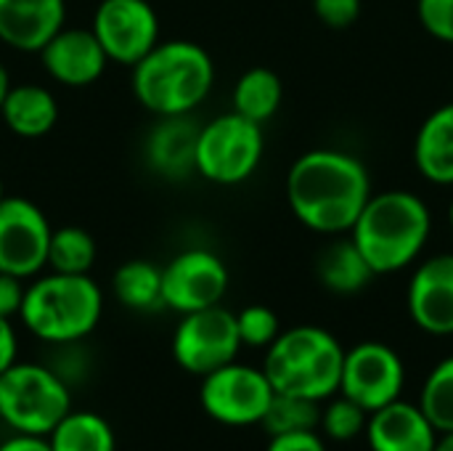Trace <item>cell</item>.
<instances>
[{"mask_svg":"<svg viewBox=\"0 0 453 451\" xmlns=\"http://www.w3.org/2000/svg\"><path fill=\"white\" fill-rule=\"evenodd\" d=\"M372 197L361 159L340 149H313L287 173V202L295 218L319 234L340 237L353 229Z\"/></svg>","mask_w":453,"mask_h":451,"instance_id":"cell-1","label":"cell"},{"mask_svg":"<svg viewBox=\"0 0 453 451\" xmlns=\"http://www.w3.org/2000/svg\"><path fill=\"white\" fill-rule=\"evenodd\" d=\"M135 101L154 117L191 114L215 85L212 56L191 40H159L130 66Z\"/></svg>","mask_w":453,"mask_h":451,"instance_id":"cell-2","label":"cell"},{"mask_svg":"<svg viewBox=\"0 0 453 451\" xmlns=\"http://www.w3.org/2000/svg\"><path fill=\"white\" fill-rule=\"evenodd\" d=\"M430 229L433 215L425 199L393 189L372 194L348 234L380 276L411 266L425 250Z\"/></svg>","mask_w":453,"mask_h":451,"instance_id":"cell-3","label":"cell"},{"mask_svg":"<svg viewBox=\"0 0 453 451\" xmlns=\"http://www.w3.org/2000/svg\"><path fill=\"white\" fill-rule=\"evenodd\" d=\"M104 292L90 274H45L37 276L21 300L24 327L48 346L80 343L101 322Z\"/></svg>","mask_w":453,"mask_h":451,"instance_id":"cell-4","label":"cell"},{"mask_svg":"<svg viewBox=\"0 0 453 451\" xmlns=\"http://www.w3.org/2000/svg\"><path fill=\"white\" fill-rule=\"evenodd\" d=\"M345 348L321 327H292L281 332L265 354L263 372L276 393L324 401L340 391Z\"/></svg>","mask_w":453,"mask_h":451,"instance_id":"cell-5","label":"cell"},{"mask_svg":"<svg viewBox=\"0 0 453 451\" xmlns=\"http://www.w3.org/2000/svg\"><path fill=\"white\" fill-rule=\"evenodd\" d=\"M69 412V385L48 364L16 362L0 375V420L16 433L48 436Z\"/></svg>","mask_w":453,"mask_h":451,"instance_id":"cell-6","label":"cell"},{"mask_svg":"<svg viewBox=\"0 0 453 451\" xmlns=\"http://www.w3.org/2000/svg\"><path fill=\"white\" fill-rule=\"evenodd\" d=\"M265 152L263 128L236 112L220 114L199 128L196 175L218 186H236L252 178Z\"/></svg>","mask_w":453,"mask_h":451,"instance_id":"cell-7","label":"cell"},{"mask_svg":"<svg viewBox=\"0 0 453 451\" xmlns=\"http://www.w3.org/2000/svg\"><path fill=\"white\" fill-rule=\"evenodd\" d=\"M242 351L236 314L223 306L183 314L173 332V359L188 375H210L231 362Z\"/></svg>","mask_w":453,"mask_h":451,"instance_id":"cell-8","label":"cell"},{"mask_svg":"<svg viewBox=\"0 0 453 451\" xmlns=\"http://www.w3.org/2000/svg\"><path fill=\"white\" fill-rule=\"evenodd\" d=\"M273 385L263 369L231 362L202 377L199 401L207 417L228 428L260 425L273 399Z\"/></svg>","mask_w":453,"mask_h":451,"instance_id":"cell-9","label":"cell"},{"mask_svg":"<svg viewBox=\"0 0 453 451\" xmlns=\"http://www.w3.org/2000/svg\"><path fill=\"white\" fill-rule=\"evenodd\" d=\"M406 383V367L395 348L366 340L345 351L342 375H340V393L369 415L398 401Z\"/></svg>","mask_w":453,"mask_h":451,"instance_id":"cell-10","label":"cell"},{"mask_svg":"<svg viewBox=\"0 0 453 451\" xmlns=\"http://www.w3.org/2000/svg\"><path fill=\"white\" fill-rule=\"evenodd\" d=\"M90 32L109 61L133 66L159 43V19L149 0H101Z\"/></svg>","mask_w":453,"mask_h":451,"instance_id":"cell-11","label":"cell"},{"mask_svg":"<svg viewBox=\"0 0 453 451\" xmlns=\"http://www.w3.org/2000/svg\"><path fill=\"white\" fill-rule=\"evenodd\" d=\"M50 223L45 213L24 197L0 199V274L32 279L48 266Z\"/></svg>","mask_w":453,"mask_h":451,"instance_id":"cell-12","label":"cell"},{"mask_svg":"<svg viewBox=\"0 0 453 451\" xmlns=\"http://www.w3.org/2000/svg\"><path fill=\"white\" fill-rule=\"evenodd\" d=\"M226 290L228 268L210 250H183L162 268V306L180 316L220 306Z\"/></svg>","mask_w":453,"mask_h":451,"instance_id":"cell-13","label":"cell"},{"mask_svg":"<svg viewBox=\"0 0 453 451\" xmlns=\"http://www.w3.org/2000/svg\"><path fill=\"white\" fill-rule=\"evenodd\" d=\"M409 316L435 338L453 335V253H441L417 266L409 282Z\"/></svg>","mask_w":453,"mask_h":451,"instance_id":"cell-14","label":"cell"},{"mask_svg":"<svg viewBox=\"0 0 453 451\" xmlns=\"http://www.w3.org/2000/svg\"><path fill=\"white\" fill-rule=\"evenodd\" d=\"M40 61H42L48 77L66 88L93 85L109 64L96 35L90 29H80V27H61L42 45Z\"/></svg>","mask_w":453,"mask_h":451,"instance_id":"cell-15","label":"cell"},{"mask_svg":"<svg viewBox=\"0 0 453 451\" xmlns=\"http://www.w3.org/2000/svg\"><path fill=\"white\" fill-rule=\"evenodd\" d=\"M64 21L66 0H0V43L13 51L40 53Z\"/></svg>","mask_w":453,"mask_h":451,"instance_id":"cell-16","label":"cell"},{"mask_svg":"<svg viewBox=\"0 0 453 451\" xmlns=\"http://www.w3.org/2000/svg\"><path fill=\"white\" fill-rule=\"evenodd\" d=\"M199 128L191 114L159 117L143 144L149 167L165 181H183L196 173V138Z\"/></svg>","mask_w":453,"mask_h":451,"instance_id":"cell-17","label":"cell"},{"mask_svg":"<svg viewBox=\"0 0 453 451\" xmlns=\"http://www.w3.org/2000/svg\"><path fill=\"white\" fill-rule=\"evenodd\" d=\"M438 431L425 417L419 404L393 401L372 412L366 423V439L372 451H435Z\"/></svg>","mask_w":453,"mask_h":451,"instance_id":"cell-18","label":"cell"},{"mask_svg":"<svg viewBox=\"0 0 453 451\" xmlns=\"http://www.w3.org/2000/svg\"><path fill=\"white\" fill-rule=\"evenodd\" d=\"M0 117L13 136L42 138L58 122V101L48 88L37 82L11 85L0 104Z\"/></svg>","mask_w":453,"mask_h":451,"instance_id":"cell-19","label":"cell"},{"mask_svg":"<svg viewBox=\"0 0 453 451\" xmlns=\"http://www.w3.org/2000/svg\"><path fill=\"white\" fill-rule=\"evenodd\" d=\"M414 162L430 183L453 186V104L435 109L422 122L414 141Z\"/></svg>","mask_w":453,"mask_h":451,"instance_id":"cell-20","label":"cell"},{"mask_svg":"<svg viewBox=\"0 0 453 451\" xmlns=\"http://www.w3.org/2000/svg\"><path fill=\"white\" fill-rule=\"evenodd\" d=\"M316 276L319 282L334 292V295H356L361 292L377 274L358 250V245L348 239H334L329 242L316 260Z\"/></svg>","mask_w":453,"mask_h":451,"instance_id":"cell-21","label":"cell"},{"mask_svg":"<svg viewBox=\"0 0 453 451\" xmlns=\"http://www.w3.org/2000/svg\"><path fill=\"white\" fill-rule=\"evenodd\" d=\"M281 98H284V85H281V77L268 69V66H252L247 69L239 80H236V88H234V112L263 125L268 122L279 106H281Z\"/></svg>","mask_w":453,"mask_h":451,"instance_id":"cell-22","label":"cell"},{"mask_svg":"<svg viewBox=\"0 0 453 451\" xmlns=\"http://www.w3.org/2000/svg\"><path fill=\"white\" fill-rule=\"evenodd\" d=\"M114 298L130 311L162 308V268L149 260H127L111 276Z\"/></svg>","mask_w":453,"mask_h":451,"instance_id":"cell-23","label":"cell"},{"mask_svg":"<svg viewBox=\"0 0 453 451\" xmlns=\"http://www.w3.org/2000/svg\"><path fill=\"white\" fill-rule=\"evenodd\" d=\"M50 451H117L111 425L96 412H69L50 433Z\"/></svg>","mask_w":453,"mask_h":451,"instance_id":"cell-24","label":"cell"},{"mask_svg":"<svg viewBox=\"0 0 453 451\" xmlns=\"http://www.w3.org/2000/svg\"><path fill=\"white\" fill-rule=\"evenodd\" d=\"M98 247L96 239L80 226H61L50 231L48 266L56 274H90Z\"/></svg>","mask_w":453,"mask_h":451,"instance_id":"cell-25","label":"cell"},{"mask_svg":"<svg viewBox=\"0 0 453 451\" xmlns=\"http://www.w3.org/2000/svg\"><path fill=\"white\" fill-rule=\"evenodd\" d=\"M319 423H321L319 401L287 396V393H273L260 425L268 431V436H284V433L316 431Z\"/></svg>","mask_w":453,"mask_h":451,"instance_id":"cell-26","label":"cell"},{"mask_svg":"<svg viewBox=\"0 0 453 451\" xmlns=\"http://www.w3.org/2000/svg\"><path fill=\"white\" fill-rule=\"evenodd\" d=\"M419 409L433 423L438 433L453 431V356L443 359L433 367L427 375L422 393H419Z\"/></svg>","mask_w":453,"mask_h":451,"instance_id":"cell-27","label":"cell"},{"mask_svg":"<svg viewBox=\"0 0 453 451\" xmlns=\"http://www.w3.org/2000/svg\"><path fill=\"white\" fill-rule=\"evenodd\" d=\"M366 423H369V412L364 407H358L356 401L340 396V399L329 401V407L321 412L319 428L324 431V436L329 441L345 444V441H353L361 433H366Z\"/></svg>","mask_w":453,"mask_h":451,"instance_id":"cell-28","label":"cell"},{"mask_svg":"<svg viewBox=\"0 0 453 451\" xmlns=\"http://www.w3.org/2000/svg\"><path fill=\"white\" fill-rule=\"evenodd\" d=\"M236 330H239L242 346H250V348H268L281 335L279 316L268 306L242 308L236 314Z\"/></svg>","mask_w":453,"mask_h":451,"instance_id":"cell-29","label":"cell"},{"mask_svg":"<svg viewBox=\"0 0 453 451\" xmlns=\"http://www.w3.org/2000/svg\"><path fill=\"white\" fill-rule=\"evenodd\" d=\"M417 13L435 40L453 45V0H419Z\"/></svg>","mask_w":453,"mask_h":451,"instance_id":"cell-30","label":"cell"},{"mask_svg":"<svg viewBox=\"0 0 453 451\" xmlns=\"http://www.w3.org/2000/svg\"><path fill=\"white\" fill-rule=\"evenodd\" d=\"M82 340L80 343H61V346H53L56 348V356H53V362L48 364L69 388L74 385V383H80L82 377H88V369H90V364H88V351L82 354Z\"/></svg>","mask_w":453,"mask_h":451,"instance_id":"cell-31","label":"cell"},{"mask_svg":"<svg viewBox=\"0 0 453 451\" xmlns=\"http://www.w3.org/2000/svg\"><path fill=\"white\" fill-rule=\"evenodd\" d=\"M319 21L329 29H348L361 16V0H313Z\"/></svg>","mask_w":453,"mask_h":451,"instance_id":"cell-32","label":"cell"},{"mask_svg":"<svg viewBox=\"0 0 453 451\" xmlns=\"http://www.w3.org/2000/svg\"><path fill=\"white\" fill-rule=\"evenodd\" d=\"M265 451H326V444L324 439H319L316 431H303V433L271 436V444Z\"/></svg>","mask_w":453,"mask_h":451,"instance_id":"cell-33","label":"cell"},{"mask_svg":"<svg viewBox=\"0 0 453 451\" xmlns=\"http://www.w3.org/2000/svg\"><path fill=\"white\" fill-rule=\"evenodd\" d=\"M24 279L11 276V274H0V316L13 319L21 311V300H24Z\"/></svg>","mask_w":453,"mask_h":451,"instance_id":"cell-34","label":"cell"},{"mask_svg":"<svg viewBox=\"0 0 453 451\" xmlns=\"http://www.w3.org/2000/svg\"><path fill=\"white\" fill-rule=\"evenodd\" d=\"M16 354H19V340H16V330L11 324V319L0 316V375L16 364Z\"/></svg>","mask_w":453,"mask_h":451,"instance_id":"cell-35","label":"cell"},{"mask_svg":"<svg viewBox=\"0 0 453 451\" xmlns=\"http://www.w3.org/2000/svg\"><path fill=\"white\" fill-rule=\"evenodd\" d=\"M0 451H50L48 439L42 436H27V433H16L13 439L3 441Z\"/></svg>","mask_w":453,"mask_h":451,"instance_id":"cell-36","label":"cell"},{"mask_svg":"<svg viewBox=\"0 0 453 451\" xmlns=\"http://www.w3.org/2000/svg\"><path fill=\"white\" fill-rule=\"evenodd\" d=\"M8 88H11V77H8V69L3 66V61H0V104H3V98H5V93H8Z\"/></svg>","mask_w":453,"mask_h":451,"instance_id":"cell-37","label":"cell"},{"mask_svg":"<svg viewBox=\"0 0 453 451\" xmlns=\"http://www.w3.org/2000/svg\"><path fill=\"white\" fill-rule=\"evenodd\" d=\"M435 451H453V431L451 433H441V436H438Z\"/></svg>","mask_w":453,"mask_h":451,"instance_id":"cell-38","label":"cell"},{"mask_svg":"<svg viewBox=\"0 0 453 451\" xmlns=\"http://www.w3.org/2000/svg\"><path fill=\"white\" fill-rule=\"evenodd\" d=\"M449 221H451V229H453V199H451V207H449Z\"/></svg>","mask_w":453,"mask_h":451,"instance_id":"cell-39","label":"cell"},{"mask_svg":"<svg viewBox=\"0 0 453 451\" xmlns=\"http://www.w3.org/2000/svg\"><path fill=\"white\" fill-rule=\"evenodd\" d=\"M5 197V186H3V178H0V199Z\"/></svg>","mask_w":453,"mask_h":451,"instance_id":"cell-40","label":"cell"}]
</instances>
